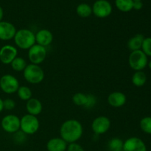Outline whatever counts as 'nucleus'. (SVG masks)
Returning <instances> with one entry per match:
<instances>
[{
    "mask_svg": "<svg viewBox=\"0 0 151 151\" xmlns=\"http://www.w3.org/2000/svg\"><path fill=\"white\" fill-rule=\"evenodd\" d=\"M83 133L82 124L77 119H70L63 122L60 128V138L67 144L77 142Z\"/></svg>",
    "mask_w": 151,
    "mask_h": 151,
    "instance_id": "f257e3e1",
    "label": "nucleus"
},
{
    "mask_svg": "<svg viewBox=\"0 0 151 151\" xmlns=\"http://www.w3.org/2000/svg\"><path fill=\"white\" fill-rule=\"evenodd\" d=\"M13 39L16 47L22 50H29L35 44V37L34 32L26 28L16 31Z\"/></svg>",
    "mask_w": 151,
    "mask_h": 151,
    "instance_id": "f03ea898",
    "label": "nucleus"
},
{
    "mask_svg": "<svg viewBox=\"0 0 151 151\" xmlns=\"http://www.w3.org/2000/svg\"><path fill=\"white\" fill-rule=\"evenodd\" d=\"M24 79L29 83L38 84L42 82L44 79V72L39 65L27 64L24 70L23 71Z\"/></svg>",
    "mask_w": 151,
    "mask_h": 151,
    "instance_id": "7ed1b4c3",
    "label": "nucleus"
},
{
    "mask_svg": "<svg viewBox=\"0 0 151 151\" xmlns=\"http://www.w3.org/2000/svg\"><path fill=\"white\" fill-rule=\"evenodd\" d=\"M40 122L35 116L27 114L20 119V130L26 135H32L38 131Z\"/></svg>",
    "mask_w": 151,
    "mask_h": 151,
    "instance_id": "20e7f679",
    "label": "nucleus"
},
{
    "mask_svg": "<svg viewBox=\"0 0 151 151\" xmlns=\"http://www.w3.org/2000/svg\"><path fill=\"white\" fill-rule=\"evenodd\" d=\"M147 56L141 50L131 52L128 57V63L130 67L137 71H142L147 66Z\"/></svg>",
    "mask_w": 151,
    "mask_h": 151,
    "instance_id": "39448f33",
    "label": "nucleus"
},
{
    "mask_svg": "<svg viewBox=\"0 0 151 151\" xmlns=\"http://www.w3.org/2000/svg\"><path fill=\"white\" fill-rule=\"evenodd\" d=\"M19 82L17 78L12 75H4L0 78V88L6 94H14L19 88Z\"/></svg>",
    "mask_w": 151,
    "mask_h": 151,
    "instance_id": "423d86ee",
    "label": "nucleus"
},
{
    "mask_svg": "<svg viewBox=\"0 0 151 151\" xmlns=\"http://www.w3.org/2000/svg\"><path fill=\"white\" fill-rule=\"evenodd\" d=\"M27 55L31 63L36 65L41 64L47 57L46 47L35 44L28 50Z\"/></svg>",
    "mask_w": 151,
    "mask_h": 151,
    "instance_id": "0eeeda50",
    "label": "nucleus"
},
{
    "mask_svg": "<svg viewBox=\"0 0 151 151\" xmlns=\"http://www.w3.org/2000/svg\"><path fill=\"white\" fill-rule=\"evenodd\" d=\"M112 5L107 0H97L92 7V13L100 19L107 18L111 14Z\"/></svg>",
    "mask_w": 151,
    "mask_h": 151,
    "instance_id": "6e6552de",
    "label": "nucleus"
},
{
    "mask_svg": "<svg viewBox=\"0 0 151 151\" xmlns=\"http://www.w3.org/2000/svg\"><path fill=\"white\" fill-rule=\"evenodd\" d=\"M1 125L5 132L15 134L20 130V119L14 114L6 115L1 119Z\"/></svg>",
    "mask_w": 151,
    "mask_h": 151,
    "instance_id": "1a4fd4ad",
    "label": "nucleus"
},
{
    "mask_svg": "<svg viewBox=\"0 0 151 151\" xmlns=\"http://www.w3.org/2000/svg\"><path fill=\"white\" fill-rule=\"evenodd\" d=\"M111 128V120L106 116L96 117L91 123V129L97 135L106 134Z\"/></svg>",
    "mask_w": 151,
    "mask_h": 151,
    "instance_id": "9d476101",
    "label": "nucleus"
},
{
    "mask_svg": "<svg viewBox=\"0 0 151 151\" xmlns=\"http://www.w3.org/2000/svg\"><path fill=\"white\" fill-rule=\"evenodd\" d=\"M123 151H147V146L139 137H130L123 142Z\"/></svg>",
    "mask_w": 151,
    "mask_h": 151,
    "instance_id": "9b49d317",
    "label": "nucleus"
},
{
    "mask_svg": "<svg viewBox=\"0 0 151 151\" xmlns=\"http://www.w3.org/2000/svg\"><path fill=\"white\" fill-rule=\"evenodd\" d=\"M18 50L16 47L12 45H4L0 49V61L2 63L8 65L17 57Z\"/></svg>",
    "mask_w": 151,
    "mask_h": 151,
    "instance_id": "f8f14e48",
    "label": "nucleus"
},
{
    "mask_svg": "<svg viewBox=\"0 0 151 151\" xmlns=\"http://www.w3.org/2000/svg\"><path fill=\"white\" fill-rule=\"evenodd\" d=\"M14 25L8 22H0V40L9 41L13 39L16 32Z\"/></svg>",
    "mask_w": 151,
    "mask_h": 151,
    "instance_id": "ddd939ff",
    "label": "nucleus"
},
{
    "mask_svg": "<svg viewBox=\"0 0 151 151\" xmlns=\"http://www.w3.org/2000/svg\"><path fill=\"white\" fill-rule=\"evenodd\" d=\"M35 43L42 47H48L53 41V35L51 31L47 29H41L35 34Z\"/></svg>",
    "mask_w": 151,
    "mask_h": 151,
    "instance_id": "4468645a",
    "label": "nucleus"
},
{
    "mask_svg": "<svg viewBox=\"0 0 151 151\" xmlns=\"http://www.w3.org/2000/svg\"><path fill=\"white\" fill-rule=\"evenodd\" d=\"M108 103L111 107L120 108L126 103L127 97L121 91H114L108 96Z\"/></svg>",
    "mask_w": 151,
    "mask_h": 151,
    "instance_id": "2eb2a0df",
    "label": "nucleus"
},
{
    "mask_svg": "<svg viewBox=\"0 0 151 151\" xmlns=\"http://www.w3.org/2000/svg\"><path fill=\"white\" fill-rule=\"evenodd\" d=\"M68 144L60 137L52 138L47 142V149L48 151H66Z\"/></svg>",
    "mask_w": 151,
    "mask_h": 151,
    "instance_id": "dca6fc26",
    "label": "nucleus"
},
{
    "mask_svg": "<svg viewBox=\"0 0 151 151\" xmlns=\"http://www.w3.org/2000/svg\"><path fill=\"white\" fill-rule=\"evenodd\" d=\"M26 109L29 114L36 116L38 114H40L42 111V103L37 98L32 97V98L27 101Z\"/></svg>",
    "mask_w": 151,
    "mask_h": 151,
    "instance_id": "f3484780",
    "label": "nucleus"
},
{
    "mask_svg": "<svg viewBox=\"0 0 151 151\" xmlns=\"http://www.w3.org/2000/svg\"><path fill=\"white\" fill-rule=\"evenodd\" d=\"M144 39L145 37L142 34H137L128 40L127 47L131 52L141 50Z\"/></svg>",
    "mask_w": 151,
    "mask_h": 151,
    "instance_id": "a211bd4d",
    "label": "nucleus"
},
{
    "mask_svg": "<svg viewBox=\"0 0 151 151\" xmlns=\"http://www.w3.org/2000/svg\"><path fill=\"white\" fill-rule=\"evenodd\" d=\"M132 83L137 87L143 86L147 81V76L143 71H137L134 72L131 78Z\"/></svg>",
    "mask_w": 151,
    "mask_h": 151,
    "instance_id": "6ab92c4d",
    "label": "nucleus"
},
{
    "mask_svg": "<svg viewBox=\"0 0 151 151\" xmlns=\"http://www.w3.org/2000/svg\"><path fill=\"white\" fill-rule=\"evenodd\" d=\"M76 13L81 18H88L92 14V7L86 3H81L76 7Z\"/></svg>",
    "mask_w": 151,
    "mask_h": 151,
    "instance_id": "aec40b11",
    "label": "nucleus"
},
{
    "mask_svg": "<svg viewBox=\"0 0 151 151\" xmlns=\"http://www.w3.org/2000/svg\"><path fill=\"white\" fill-rule=\"evenodd\" d=\"M133 0H115L116 8L123 13H128L133 10Z\"/></svg>",
    "mask_w": 151,
    "mask_h": 151,
    "instance_id": "412c9836",
    "label": "nucleus"
},
{
    "mask_svg": "<svg viewBox=\"0 0 151 151\" xmlns=\"http://www.w3.org/2000/svg\"><path fill=\"white\" fill-rule=\"evenodd\" d=\"M12 69L18 72H23L26 66H27V61L24 58L22 57H16L10 63Z\"/></svg>",
    "mask_w": 151,
    "mask_h": 151,
    "instance_id": "4be33fe9",
    "label": "nucleus"
},
{
    "mask_svg": "<svg viewBox=\"0 0 151 151\" xmlns=\"http://www.w3.org/2000/svg\"><path fill=\"white\" fill-rule=\"evenodd\" d=\"M123 142L119 138L111 139L108 143V149L109 151H123Z\"/></svg>",
    "mask_w": 151,
    "mask_h": 151,
    "instance_id": "5701e85b",
    "label": "nucleus"
},
{
    "mask_svg": "<svg viewBox=\"0 0 151 151\" xmlns=\"http://www.w3.org/2000/svg\"><path fill=\"white\" fill-rule=\"evenodd\" d=\"M16 92H17L18 97H19V99L24 100V101H27L29 99L32 98V91L27 86H19Z\"/></svg>",
    "mask_w": 151,
    "mask_h": 151,
    "instance_id": "b1692460",
    "label": "nucleus"
},
{
    "mask_svg": "<svg viewBox=\"0 0 151 151\" xmlns=\"http://www.w3.org/2000/svg\"><path fill=\"white\" fill-rule=\"evenodd\" d=\"M72 102L76 106L85 107L87 103V94L81 92L76 93L72 97Z\"/></svg>",
    "mask_w": 151,
    "mask_h": 151,
    "instance_id": "393cba45",
    "label": "nucleus"
},
{
    "mask_svg": "<svg viewBox=\"0 0 151 151\" xmlns=\"http://www.w3.org/2000/svg\"><path fill=\"white\" fill-rule=\"evenodd\" d=\"M140 128L144 133L151 135V116H145L140 120Z\"/></svg>",
    "mask_w": 151,
    "mask_h": 151,
    "instance_id": "a878e982",
    "label": "nucleus"
},
{
    "mask_svg": "<svg viewBox=\"0 0 151 151\" xmlns=\"http://www.w3.org/2000/svg\"><path fill=\"white\" fill-rule=\"evenodd\" d=\"M141 50L147 56L151 57V37L145 38L142 42Z\"/></svg>",
    "mask_w": 151,
    "mask_h": 151,
    "instance_id": "bb28decb",
    "label": "nucleus"
},
{
    "mask_svg": "<svg viewBox=\"0 0 151 151\" xmlns=\"http://www.w3.org/2000/svg\"><path fill=\"white\" fill-rule=\"evenodd\" d=\"M13 140L17 144H22V143L24 142V141L26 140V134H24L22 131H17L14 134Z\"/></svg>",
    "mask_w": 151,
    "mask_h": 151,
    "instance_id": "cd10ccee",
    "label": "nucleus"
},
{
    "mask_svg": "<svg viewBox=\"0 0 151 151\" xmlns=\"http://www.w3.org/2000/svg\"><path fill=\"white\" fill-rule=\"evenodd\" d=\"M97 103V98L95 96L92 95L91 94H87V103L86 105L84 108L86 109H91V108L94 107Z\"/></svg>",
    "mask_w": 151,
    "mask_h": 151,
    "instance_id": "c85d7f7f",
    "label": "nucleus"
},
{
    "mask_svg": "<svg viewBox=\"0 0 151 151\" xmlns=\"http://www.w3.org/2000/svg\"><path fill=\"white\" fill-rule=\"evenodd\" d=\"M3 105H4V109L6 110H13L16 107V102L13 99L7 98L6 100H3Z\"/></svg>",
    "mask_w": 151,
    "mask_h": 151,
    "instance_id": "c756f323",
    "label": "nucleus"
},
{
    "mask_svg": "<svg viewBox=\"0 0 151 151\" xmlns=\"http://www.w3.org/2000/svg\"><path fill=\"white\" fill-rule=\"evenodd\" d=\"M66 151H85L83 147L77 142L70 143L67 145Z\"/></svg>",
    "mask_w": 151,
    "mask_h": 151,
    "instance_id": "7c9ffc66",
    "label": "nucleus"
},
{
    "mask_svg": "<svg viewBox=\"0 0 151 151\" xmlns=\"http://www.w3.org/2000/svg\"><path fill=\"white\" fill-rule=\"evenodd\" d=\"M143 7V3L142 2V1H134V4H133V9L136 10H139L142 8Z\"/></svg>",
    "mask_w": 151,
    "mask_h": 151,
    "instance_id": "2f4dec72",
    "label": "nucleus"
},
{
    "mask_svg": "<svg viewBox=\"0 0 151 151\" xmlns=\"http://www.w3.org/2000/svg\"><path fill=\"white\" fill-rule=\"evenodd\" d=\"M3 16H4V11H3V9L0 6V22H1V19H3Z\"/></svg>",
    "mask_w": 151,
    "mask_h": 151,
    "instance_id": "473e14b6",
    "label": "nucleus"
},
{
    "mask_svg": "<svg viewBox=\"0 0 151 151\" xmlns=\"http://www.w3.org/2000/svg\"><path fill=\"white\" fill-rule=\"evenodd\" d=\"M4 109V105H3V100L0 98V113L3 111Z\"/></svg>",
    "mask_w": 151,
    "mask_h": 151,
    "instance_id": "72a5a7b5",
    "label": "nucleus"
},
{
    "mask_svg": "<svg viewBox=\"0 0 151 151\" xmlns=\"http://www.w3.org/2000/svg\"><path fill=\"white\" fill-rule=\"evenodd\" d=\"M147 66H148V67L150 68V69H151V60H150V61L147 63Z\"/></svg>",
    "mask_w": 151,
    "mask_h": 151,
    "instance_id": "f704fd0d",
    "label": "nucleus"
},
{
    "mask_svg": "<svg viewBox=\"0 0 151 151\" xmlns=\"http://www.w3.org/2000/svg\"><path fill=\"white\" fill-rule=\"evenodd\" d=\"M134 1H142V0H133Z\"/></svg>",
    "mask_w": 151,
    "mask_h": 151,
    "instance_id": "c9c22d12",
    "label": "nucleus"
}]
</instances>
